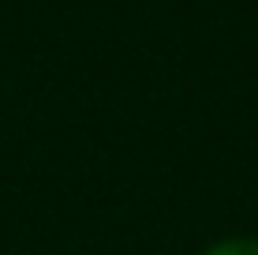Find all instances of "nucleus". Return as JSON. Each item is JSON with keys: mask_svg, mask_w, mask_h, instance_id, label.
<instances>
[{"mask_svg": "<svg viewBox=\"0 0 258 255\" xmlns=\"http://www.w3.org/2000/svg\"><path fill=\"white\" fill-rule=\"evenodd\" d=\"M202 255H258V240H247V236H232V240H221L213 244L210 251Z\"/></svg>", "mask_w": 258, "mask_h": 255, "instance_id": "f257e3e1", "label": "nucleus"}]
</instances>
